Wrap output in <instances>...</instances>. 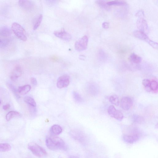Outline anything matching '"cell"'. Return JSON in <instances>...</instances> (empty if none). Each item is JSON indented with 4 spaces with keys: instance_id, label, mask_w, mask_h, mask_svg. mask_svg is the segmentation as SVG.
<instances>
[{
    "instance_id": "obj_1",
    "label": "cell",
    "mask_w": 158,
    "mask_h": 158,
    "mask_svg": "<svg viewBox=\"0 0 158 158\" xmlns=\"http://www.w3.org/2000/svg\"><path fill=\"white\" fill-rule=\"evenodd\" d=\"M46 143L47 147L52 150H65L66 149L63 139L55 135H52L47 138Z\"/></svg>"
},
{
    "instance_id": "obj_2",
    "label": "cell",
    "mask_w": 158,
    "mask_h": 158,
    "mask_svg": "<svg viewBox=\"0 0 158 158\" xmlns=\"http://www.w3.org/2000/svg\"><path fill=\"white\" fill-rule=\"evenodd\" d=\"M28 149L35 156L41 158L44 157L47 155L46 150L37 144L30 143L28 145Z\"/></svg>"
},
{
    "instance_id": "obj_3",
    "label": "cell",
    "mask_w": 158,
    "mask_h": 158,
    "mask_svg": "<svg viewBox=\"0 0 158 158\" xmlns=\"http://www.w3.org/2000/svg\"><path fill=\"white\" fill-rule=\"evenodd\" d=\"M11 29L18 38L24 41H27L25 30L19 24L16 22L13 23L11 26Z\"/></svg>"
},
{
    "instance_id": "obj_4",
    "label": "cell",
    "mask_w": 158,
    "mask_h": 158,
    "mask_svg": "<svg viewBox=\"0 0 158 158\" xmlns=\"http://www.w3.org/2000/svg\"><path fill=\"white\" fill-rule=\"evenodd\" d=\"M133 34L136 38L147 42L149 45L155 49H157V43L150 39L147 34L138 30H135L134 31Z\"/></svg>"
},
{
    "instance_id": "obj_5",
    "label": "cell",
    "mask_w": 158,
    "mask_h": 158,
    "mask_svg": "<svg viewBox=\"0 0 158 158\" xmlns=\"http://www.w3.org/2000/svg\"><path fill=\"white\" fill-rule=\"evenodd\" d=\"M88 38L86 35L84 36L75 42V48L78 51H82L86 50L88 47Z\"/></svg>"
},
{
    "instance_id": "obj_6",
    "label": "cell",
    "mask_w": 158,
    "mask_h": 158,
    "mask_svg": "<svg viewBox=\"0 0 158 158\" xmlns=\"http://www.w3.org/2000/svg\"><path fill=\"white\" fill-rule=\"evenodd\" d=\"M107 113L111 117L120 121L122 120L124 118V115L122 112L117 110L113 105L108 107Z\"/></svg>"
},
{
    "instance_id": "obj_7",
    "label": "cell",
    "mask_w": 158,
    "mask_h": 158,
    "mask_svg": "<svg viewBox=\"0 0 158 158\" xmlns=\"http://www.w3.org/2000/svg\"><path fill=\"white\" fill-rule=\"evenodd\" d=\"M140 137L139 134L136 132L125 134L123 136L124 140L126 143L133 144L137 141Z\"/></svg>"
},
{
    "instance_id": "obj_8",
    "label": "cell",
    "mask_w": 158,
    "mask_h": 158,
    "mask_svg": "<svg viewBox=\"0 0 158 158\" xmlns=\"http://www.w3.org/2000/svg\"><path fill=\"white\" fill-rule=\"evenodd\" d=\"M70 82V77L68 75H64L60 76L58 79L57 86L58 88H62L67 87Z\"/></svg>"
},
{
    "instance_id": "obj_9",
    "label": "cell",
    "mask_w": 158,
    "mask_h": 158,
    "mask_svg": "<svg viewBox=\"0 0 158 158\" xmlns=\"http://www.w3.org/2000/svg\"><path fill=\"white\" fill-rule=\"evenodd\" d=\"M137 26L139 30L146 34L149 31V27L147 23L144 18H139L137 22Z\"/></svg>"
},
{
    "instance_id": "obj_10",
    "label": "cell",
    "mask_w": 158,
    "mask_h": 158,
    "mask_svg": "<svg viewBox=\"0 0 158 158\" xmlns=\"http://www.w3.org/2000/svg\"><path fill=\"white\" fill-rule=\"evenodd\" d=\"M133 104L132 99L129 97H123L121 100L120 106L121 108L125 110H129L132 107Z\"/></svg>"
},
{
    "instance_id": "obj_11",
    "label": "cell",
    "mask_w": 158,
    "mask_h": 158,
    "mask_svg": "<svg viewBox=\"0 0 158 158\" xmlns=\"http://www.w3.org/2000/svg\"><path fill=\"white\" fill-rule=\"evenodd\" d=\"M54 34L57 37L65 41H70L72 38L71 34L65 31L64 30L60 31L54 32Z\"/></svg>"
},
{
    "instance_id": "obj_12",
    "label": "cell",
    "mask_w": 158,
    "mask_h": 158,
    "mask_svg": "<svg viewBox=\"0 0 158 158\" xmlns=\"http://www.w3.org/2000/svg\"><path fill=\"white\" fill-rule=\"evenodd\" d=\"M22 74V70L21 67L19 65L16 66L11 72L10 74L11 80L15 81L18 78L21 76Z\"/></svg>"
},
{
    "instance_id": "obj_13",
    "label": "cell",
    "mask_w": 158,
    "mask_h": 158,
    "mask_svg": "<svg viewBox=\"0 0 158 158\" xmlns=\"http://www.w3.org/2000/svg\"><path fill=\"white\" fill-rule=\"evenodd\" d=\"M18 3L21 7L26 10L31 9L33 6L32 3L28 1H19Z\"/></svg>"
},
{
    "instance_id": "obj_14",
    "label": "cell",
    "mask_w": 158,
    "mask_h": 158,
    "mask_svg": "<svg viewBox=\"0 0 158 158\" xmlns=\"http://www.w3.org/2000/svg\"><path fill=\"white\" fill-rule=\"evenodd\" d=\"M62 127L57 125H53L51 129V132L53 135L56 136L58 135L62 132Z\"/></svg>"
},
{
    "instance_id": "obj_15",
    "label": "cell",
    "mask_w": 158,
    "mask_h": 158,
    "mask_svg": "<svg viewBox=\"0 0 158 158\" xmlns=\"http://www.w3.org/2000/svg\"><path fill=\"white\" fill-rule=\"evenodd\" d=\"M31 86L29 85H26L19 87L18 90V92L21 95H25L28 93L31 90Z\"/></svg>"
},
{
    "instance_id": "obj_16",
    "label": "cell",
    "mask_w": 158,
    "mask_h": 158,
    "mask_svg": "<svg viewBox=\"0 0 158 158\" xmlns=\"http://www.w3.org/2000/svg\"><path fill=\"white\" fill-rule=\"evenodd\" d=\"M130 59L131 62L136 64L140 63L142 61V58L134 53L131 55Z\"/></svg>"
},
{
    "instance_id": "obj_17",
    "label": "cell",
    "mask_w": 158,
    "mask_h": 158,
    "mask_svg": "<svg viewBox=\"0 0 158 158\" xmlns=\"http://www.w3.org/2000/svg\"><path fill=\"white\" fill-rule=\"evenodd\" d=\"M21 115L19 112L14 111H10L6 115V119L7 121H9L14 118L20 117Z\"/></svg>"
},
{
    "instance_id": "obj_18",
    "label": "cell",
    "mask_w": 158,
    "mask_h": 158,
    "mask_svg": "<svg viewBox=\"0 0 158 158\" xmlns=\"http://www.w3.org/2000/svg\"><path fill=\"white\" fill-rule=\"evenodd\" d=\"M107 4L109 6H124L126 4V2L122 1H114L107 2Z\"/></svg>"
},
{
    "instance_id": "obj_19",
    "label": "cell",
    "mask_w": 158,
    "mask_h": 158,
    "mask_svg": "<svg viewBox=\"0 0 158 158\" xmlns=\"http://www.w3.org/2000/svg\"><path fill=\"white\" fill-rule=\"evenodd\" d=\"M72 136L76 140L80 141V142H83L84 141L85 138L83 135L81 134L80 133L78 132H74L72 133Z\"/></svg>"
},
{
    "instance_id": "obj_20",
    "label": "cell",
    "mask_w": 158,
    "mask_h": 158,
    "mask_svg": "<svg viewBox=\"0 0 158 158\" xmlns=\"http://www.w3.org/2000/svg\"><path fill=\"white\" fill-rule=\"evenodd\" d=\"M24 101L30 106L36 107V104L35 100L31 97L27 96L24 99Z\"/></svg>"
},
{
    "instance_id": "obj_21",
    "label": "cell",
    "mask_w": 158,
    "mask_h": 158,
    "mask_svg": "<svg viewBox=\"0 0 158 158\" xmlns=\"http://www.w3.org/2000/svg\"><path fill=\"white\" fill-rule=\"evenodd\" d=\"M1 34L4 36L7 37L11 35V30L8 27H3L1 30Z\"/></svg>"
},
{
    "instance_id": "obj_22",
    "label": "cell",
    "mask_w": 158,
    "mask_h": 158,
    "mask_svg": "<svg viewBox=\"0 0 158 158\" xmlns=\"http://www.w3.org/2000/svg\"><path fill=\"white\" fill-rule=\"evenodd\" d=\"M109 101L112 104L116 106L119 105V99L118 96L116 95H113L110 97Z\"/></svg>"
},
{
    "instance_id": "obj_23",
    "label": "cell",
    "mask_w": 158,
    "mask_h": 158,
    "mask_svg": "<svg viewBox=\"0 0 158 158\" xmlns=\"http://www.w3.org/2000/svg\"><path fill=\"white\" fill-rule=\"evenodd\" d=\"M11 149L10 145L8 144H0V152H7L10 150Z\"/></svg>"
},
{
    "instance_id": "obj_24",
    "label": "cell",
    "mask_w": 158,
    "mask_h": 158,
    "mask_svg": "<svg viewBox=\"0 0 158 158\" xmlns=\"http://www.w3.org/2000/svg\"><path fill=\"white\" fill-rule=\"evenodd\" d=\"M107 1H96V3L100 7L106 10H108L109 6L107 5Z\"/></svg>"
},
{
    "instance_id": "obj_25",
    "label": "cell",
    "mask_w": 158,
    "mask_h": 158,
    "mask_svg": "<svg viewBox=\"0 0 158 158\" xmlns=\"http://www.w3.org/2000/svg\"><path fill=\"white\" fill-rule=\"evenodd\" d=\"M149 87L151 90L156 92L158 88L157 82L154 80L150 81Z\"/></svg>"
},
{
    "instance_id": "obj_26",
    "label": "cell",
    "mask_w": 158,
    "mask_h": 158,
    "mask_svg": "<svg viewBox=\"0 0 158 158\" xmlns=\"http://www.w3.org/2000/svg\"><path fill=\"white\" fill-rule=\"evenodd\" d=\"M73 96L75 100L78 102H82L83 101V99L81 96L78 93L74 92L73 93Z\"/></svg>"
},
{
    "instance_id": "obj_27",
    "label": "cell",
    "mask_w": 158,
    "mask_h": 158,
    "mask_svg": "<svg viewBox=\"0 0 158 158\" xmlns=\"http://www.w3.org/2000/svg\"><path fill=\"white\" fill-rule=\"evenodd\" d=\"M42 19H43V15L41 14L40 15L37 21H36L35 24L33 27L34 30H36L39 27L40 25Z\"/></svg>"
},
{
    "instance_id": "obj_28",
    "label": "cell",
    "mask_w": 158,
    "mask_h": 158,
    "mask_svg": "<svg viewBox=\"0 0 158 158\" xmlns=\"http://www.w3.org/2000/svg\"><path fill=\"white\" fill-rule=\"evenodd\" d=\"M150 81L148 79H144L142 81V84L145 88H149Z\"/></svg>"
},
{
    "instance_id": "obj_29",
    "label": "cell",
    "mask_w": 158,
    "mask_h": 158,
    "mask_svg": "<svg viewBox=\"0 0 158 158\" xmlns=\"http://www.w3.org/2000/svg\"><path fill=\"white\" fill-rule=\"evenodd\" d=\"M9 86L10 89L12 91V92L14 93V94L17 97H19V96L18 95V91L17 90H16V88L14 86H13V85L10 84H9Z\"/></svg>"
},
{
    "instance_id": "obj_30",
    "label": "cell",
    "mask_w": 158,
    "mask_h": 158,
    "mask_svg": "<svg viewBox=\"0 0 158 158\" xmlns=\"http://www.w3.org/2000/svg\"><path fill=\"white\" fill-rule=\"evenodd\" d=\"M135 16L139 18H144V11L142 10L138 11L136 14Z\"/></svg>"
},
{
    "instance_id": "obj_31",
    "label": "cell",
    "mask_w": 158,
    "mask_h": 158,
    "mask_svg": "<svg viewBox=\"0 0 158 158\" xmlns=\"http://www.w3.org/2000/svg\"><path fill=\"white\" fill-rule=\"evenodd\" d=\"M30 82L31 83L34 85H37L38 82L37 80H36V79L35 78L32 77L30 79Z\"/></svg>"
},
{
    "instance_id": "obj_32",
    "label": "cell",
    "mask_w": 158,
    "mask_h": 158,
    "mask_svg": "<svg viewBox=\"0 0 158 158\" xmlns=\"http://www.w3.org/2000/svg\"><path fill=\"white\" fill-rule=\"evenodd\" d=\"M102 27L105 29H107L109 28V24L107 22H104L102 24Z\"/></svg>"
},
{
    "instance_id": "obj_33",
    "label": "cell",
    "mask_w": 158,
    "mask_h": 158,
    "mask_svg": "<svg viewBox=\"0 0 158 158\" xmlns=\"http://www.w3.org/2000/svg\"><path fill=\"white\" fill-rule=\"evenodd\" d=\"M10 107V105L9 104H7L6 105H4L3 106V108L4 110L5 111H6L8 110Z\"/></svg>"
},
{
    "instance_id": "obj_34",
    "label": "cell",
    "mask_w": 158,
    "mask_h": 158,
    "mask_svg": "<svg viewBox=\"0 0 158 158\" xmlns=\"http://www.w3.org/2000/svg\"><path fill=\"white\" fill-rule=\"evenodd\" d=\"M68 158H80L77 156L75 155H70V156Z\"/></svg>"
},
{
    "instance_id": "obj_35",
    "label": "cell",
    "mask_w": 158,
    "mask_h": 158,
    "mask_svg": "<svg viewBox=\"0 0 158 158\" xmlns=\"http://www.w3.org/2000/svg\"><path fill=\"white\" fill-rule=\"evenodd\" d=\"M1 100H0V105H1Z\"/></svg>"
},
{
    "instance_id": "obj_36",
    "label": "cell",
    "mask_w": 158,
    "mask_h": 158,
    "mask_svg": "<svg viewBox=\"0 0 158 158\" xmlns=\"http://www.w3.org/2000/svg\"><path fill=\"white\" fill-rule=\"evenodd\" d=\"M59 158H63L61 157H59Z\"/></svg>"
},
{
    "instance_id": "obj_37",
    "label": "cell",
    "mask_w": 158,
    "mask_h": 158,
    "mask_svg": "<svg viewBox=\"0 0 158 158\" xmlns=\"http://www.w3.org/2000/svg\"><path fill=\"white\" fill-rule=\"evenodd\" d=\"M0 41H1V40H0Z\"/></svg>"
}]
</instances>
